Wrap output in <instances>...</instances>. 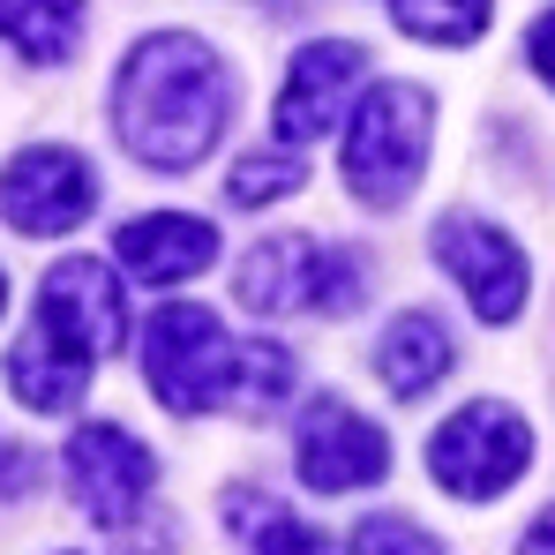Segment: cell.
<instances>
[{"label": "cell", "instance_id": "obj_2", "mask_svg": "<svg viewBox=\"0 0 555 555\" xmlns=\"http://www.w3.org/2000/svg\"><path fill=\"white\" fill-rule=\"evenodd\" d=\"M128 338V300L120 278L105 271L98 256H68L53 263L38 285V323L15 338L8 353V383L30 413H68L83 398L91 369Z\"/></svg>", "mask_w": 555, "mask_h": 555}, {"label": "cell", "instance_id": "obj_15", "mask_svg": "<svg viewBox=\"0 0 555 555\" xmlns=\"http://www.w3.org/2000/svg\"><path fill=\"white\" fill-rule=\"evenodd\" d=\"M83 0H0V38L23 53V61H68L76 38H83Z\"/></svg>", "mask_w": 555, "mask_h": 555}, {"label": "cell", "instance_id": "obj_23", "mask_svg": "<svg viewBox=\"0 0 555 555\" xmlns=\"http://www.w3.org/2000/svg\"><path fill=\"white\" fill-rule=\"evenodd\" d=\"M0 300H8V278H0Z\"/></svg>", "mask_w": 555, "mask_h": 555}, {"label": "cell", "instance_id": "obj_12", "mask_svg": "<svg viewBox=\"0 0 555 555\" xmlns=\"http://www.w3.org/2000/svg\"><path fill=\"white\" fill-rule=\"evenodd\" d=\"M315 278H323V248L308 233H271L241 256L233 293L256 315H285V308H315Z\"/></svg>", "mask_w": 555, "mask_h": 555}, {"label": "cell", "instance_id": "obj_9", "mask_svg": "<svg viewBox=\"0 0 555 555\" xmlns=\"http://www.w3.org/2000/svg\"><path fill=\"white\" fill-rule=\"evenodd\" d=\"M436 263L465 285L480 323H511L526 308V248L503 225L473 218V210H443L436 218Z\"/></svg>", "mask_w": 555, "mask_h": 555}, {"label": "cell", "instance_id": "obj_6", "mask_svg": "<svg viewBox=\"0 0 555 555\" xmlns=\"http://www.w3.org/2000/svg\"><path fill=\"white\" fill-rule=\"evenodd\" d=\"M98 210V173L83 151L68 143H30L0 166V218L30 241H53V233H76Z\"/></svg>", "mask_w": 555, "mask_h": 555}, {"label": "cell", "instance_id": "obj_18", "mask_svg": "<svg viewBox=\"0 0 555 555\" xmlns=\"http://www.w3.org/2000/svg\"><path fill=\"white\" fill-rule=\"evenodd\" d=\"M300 181H308V173H300V158H293V151H256V158H241V166H233L225 195H233L241 210H263V203H278V195H293Z\"/></svg>", "mask_w": 555, "mask_h": 555}, {"label": "cell", "instance_id": "obj_10", "mask_svg": "<svg viewBox=\"0 0 555 555\" xmlns=\"http://www.w3.org/2000/svg\"><path fill=\"white\" fill-rule=\"evenodd\" d=\"M361 76H369V53L353 46V38H315V46H300L293 53V68H285V83H278V135L285 143H315V135H331L338 120H346V105L361 91Z\"/></svg>", "mask_w": 555, "mask_h": 555}, {"label": "cell", "instance_id": "obj_8", "mask_svg": "<svg viewBox=\"0 0 555 555\" xmlns=\"http://www.w3.org/2000/svg\"><path fill=\"white\" fill-rule=\"evenodd\" d=\"M293 473L315 488V495H353L375 488L390 473V436L375 428L369 413H353L346 398H315L293 428Z\"/></svg>", "mask_w": 555, "mask_h": 555}, {"label": "cell", "instance_id": "obj_1", "mask_svg": "<svg viewBox=\"0 0 555 555\" xmlns=\"http://www.w3.org/2000/svg\"><path fill=\"white\" fill-rule=\"evenodd\" d=\"M233 120V68L195 38L158 30L113 76V135L151 173H195Z\"/></svg>", "mask_w": 555, "mask_h": 555}, {"label": "cell", "instance_id": "obj_16", "mask_svg": "<svg viewBox=\"0 0 555 555\" xmlns=\"http://www.w3.org/2000/svg\"><path fill=\"white\" fill-rule=\"evenodd\" d=\"M495 0H390V23L421 46H473L488 30Z\"/></svg>", "mask_w": 555, "mask_h": 555}, {"label": "cell", "instance_id": "obj_17", "mask_svg": "<svg viewBox=\"0 0 555 555\" xmlns=\"http://www.w3.org/2000/svg\"><path fill=\"white\" fill-rule=\"evenodd\" d=\"M285 390H293V353H285V346H271V338L241 346V361H233V398H225V405H241L248 421H263Z\"/></svg>", "mask_w": 555, "mask_h": 555}, {"label": "cell", "instance_id": "obj_21", "mask_svg": "<svg viewBox=\"0 0 555 555\" xmlns=\"http://www.w3.org/2000/svg\"><path fill=\"white\" fill-rule=\"evenodd\" d=\"M526 68H533V76L555 91V8L533 23V30H526Z\"/></svg>", "mask_w": 555, "mask_h": 555}, {"label": "cell", "instance_id": "obj_4", "mask_svg": "<svg viewBox=\"0 0 555 555\" xmlns=\"http://www.w3.org/2000/svg\"><path fill=\"white\" fill-rule=\"evenodd\" d=\"M233 361H241V346L225 338V323L203 300H166L151 315V331H143V383L181 421L233 398Z\"/></svg>", "mask_w": 555, "mask_h": 555}, {"label": "cell", "instance_id": "obj_5", "mask_svg": "<svg viewBox=\"0 0 555 555\" xmlns=\"http://www.w3.org/2000/svg\"><path fill=\"white\" fill-rule=\"evenodd\" d=\"M533 465V428L526 413L480 398V405H459L436 436H428V473L459 495V503H495L518 473Z\"/></svg>", "mask_w": 555, "mask_h": 555}, {"label": "cell", "instance_id": "obj_7", "mask_svg": "<svg viewBox=\"0 0 555 555\" xmlns=\"http://www.w3.org/2000/svg\"><path fill=\"white\" fill-rule=\"evenodd\" d=\"M68 488H76V503L91 511L105 533H128V526L143 518L151 488H158V459H151V443H135L120 421H91V428H76V443H68Z\"/></svg>", "mask_w": 555, "mask_h": 555}, {"label": "cell", "instance_id": "obj_3", "mask_svg": "<svg viewBox=\"0 0 555 555\" xmlns=\"http://www.w3.org/2000/svg\"><path fill=\"white\" fill-rule=\"evenodd\" d=\"M436 143V98L421 83H375L353 113H346V143H338V173L369 210H398Z\"/></svg>", "mask_w": 555, "mask_h": 555}, {"label": "cell", "instance_id": "obj_13", "mask_svg": "<svg viewBox=\"0 0 555 555\" xmlns=\"http://www.w3.org/2000/svg\"><path fill=\"white\" fill-rule=\"evenodd\" d=\"M451 331L436 323V315H421V308H405L390 331H383V346H375V375H383V390L390 398H428L443 375H451Z\"/></svg>", "mask_w": 555, "mask_h": 555}, {"label": "cell", "instance_id": "obj_20", "mask_svg": "<svg viewBox=\"0 0 555 555\" xmlns=\"http://www.w3.org/2000/svg\"><path fill=\"white\" fill-rule=\"evenodd\" d=\"M346 548H369V555H390V548L428 555V548H436V533H428V526H413V518H369V526H353V541H346Z\"/></svg>", "mask_w": 555, "mask_h": 555}, {"label": "cell", "instance_id": "obj_22", "mask_svg": "<svg viewBox=\"0 0 555 555\" xmlns=\"http://www.w3.org/2000/svg\"><path fill=\"white\" fill-rule=\"evenodd\" d=\"M518 548H533V555H555V503L541 511V518H533V526H526V541H518Z\"/></svg>", "mask_w": 555, "mask_h": 555}, {"label": "cell", "instance_id": "obj_19", "mask_svg": "<svg viewBox=\"0 0 555 555\" xmlns=\"http://www.w3.org/2000/svg\"><path fill=\"white\" fill-rule=\"evenodd\" d=\"M369 300V263L353 248H323V278H315V308L323 315H353Z\"/></svg>", "mask_w": 555, "mask_h": 555}, {"label": "cell", "instance_id": "obj_14", "mask_svg": "<svg viewBox=\"0 0 555 555\" xmlns=\"http://www.w3.org/2000/svg\"><path fill=\"white\" fill-rule=\"evenodd\" d=\"M218 518H225V533L241 541V548H271V555H308V548H331L308 518H293L278 495H263V488H225L218 495Z\"/></svg>", "mask_w": 555, "mask_h": 555}, {"label": "cell", "instance_id": "obj_11", "mask_svg": "<svg viewBox=\"0 0 555 555\" xmlns=\"http://www.w3.org/2000/svg\"><path fill=\"white\" fill-rule=\"evenodd\" d=\"M120 263L143 285H181V278L218 263V225H203L188 210H143L120 225Z\"/></svg>", "mask_w": 555, "mask_h": 555}]
</instances>
